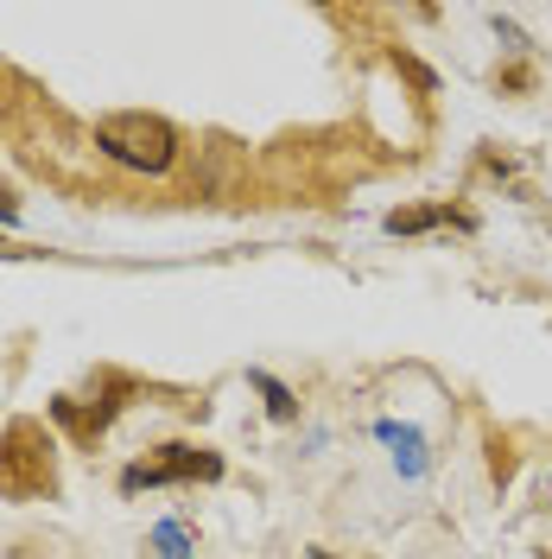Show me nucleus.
<instances>
[{
  "label": "nucleus",
  "instance_id": "nucleus-4",
  "mask_svg": "<svg viewBox=\"0 0 552 559\" xmlns=\"http://www.w3.org/2000/svg\"><path fill=\"white\" fill-rule=\"evenodd\" d=\"M166 484H223V452L216 445H197V439H166L146 457H134L121 471V496H140V489H166Z\"/></svg>",
  "mask_w": 552,
  "mask_h": 559
},
{
  "label": "nucleus",
  "instance_id": "nucleus-5",
  "mask_svg": "<svg viewBox=\"0 0 552 559\" xmlns=\"http://www.w3.org/2000/svg\"><path fill=\"white\" fill-rule=\"evenodd\" d=\"M439 223H457L464 236L477 229V210H464V204H400V210H387V236H425V229H439Z\"/></svg>",
  "mask_w": 552,
  "mask_h": 559
},
{
  "label": "nucleus",
  "instance_id": "nucleus-3",
  "mask_svg": "<svg viewBox=\"0 0 552 559\" xmlns=\"http://www.w3.org/2000/svg\"><path fill=\"white\" fill-rule=\"evenodd\" d=\"M96 146H103L115 166L146 178H166L184 153V134H178L166 115H146V108H115V115H96Z\"/></svg>",
  "mask_w": 552,
  "mask_h": 559
},
{
  "label": "nucleus",
  "instance_id": "nucleus-11",
  "mask_svg": "<svg viewBox=\"0 0 552 559\" xmlns=\"http://www.w3.org/2000/svg\"><path fill=\"white\" fill-rule=\"evenodd\" d=\"M547 559H552V554H547Z\"/></svg>",
  "mask_w": 552,
  "mask_h": 559
},
{
  "label": "nucleus",
  "instance_id": "nucleus-6",
  "mask_svg": "<svg viewBox=\"0 0 552 559\" xmlns=\"http://www.w3.org/2000/svg\"><path fill=\"white\" fill-rule=\"evenodd\" d=\"M248 388L267 401V414H274L279 426H292V419H299V394L279 382V376H267V369H248Z\"/></svg>",
  "mask_w": 552,
  "mask_h": 559
},
{
  "label": "nucleus",
  "instance_id": "nucleus-1",
  "mask_svg": "<svg viewBox=\"0 0 552 559\" xmlns=\"http://www.w3.org/2000/svg\"><path fill=\"white\" fill-rule=\"evenodd\" d=\"M140 394H146L140 376L103 362V369H89V388H83V394H51V401H45V414H51V426L64 432L76 452H96V445L108 439V426L128 414Z\"/></svg>",
  "mask_w": 552,
  "mask_h": 559
},
{
  "label": "nucleus",
  "instance_id": "nucleus-9",
  "mask_svg": "<svg viewBox=\"0 0 552 559\" xmlns=\"http://www.w3.org/2000/svg\"><path fill=\"white\" fill-rule=\"evenodd\" d=\"M0 223H20V191L0 178Z\"/></svg>",
  "mask_w": 552,
  "mask_h": 559
},
{
  "label": "nucleus",
  "instance_id": "nucleus-10",
  "mask_svg": "<svg viewBox=\"0 0 552 559\" xmlns=\"http://www.w3.org/2000/svg\"><path fill=\"white\" fill-rule=\"evenodd\" d=\"M311 559H331V554H311Z\"/></svg>",
  "mask_w": 552,
  "mask_h": 559
},
{
  "label": "nucleus",
  "instance_id": "nucleus-8",
  "mask_svg": "<svg viewBox=\"0 0 552 559\" xmlns=\"http://www.w3.org/2000/svg\"><path fill=\"white\" fill-rule=\"evenodd\" d=\"M540 76H533V64H502L495 70V90H508V96H527Z\"/></svg>",
  "mask_w": 552,
  "mask_h": 559
},
{
  "label": "nucleus",
  "instance_id": "nucleus-7",
  "mask_svg": "<svg viewBox=\"0 0 552 559\" xmlns=\"http://www.w3.org/2000/svg\"><path fill=\"white\" fill-rule=\"evenodd\" d=\"M515 432H502V426H489V477H495V484H508V477H515Z\"/></svg>",
  "mask_w": 552,
  "mask_h": 559
},
{
  "label": "nucleus",
  "instance_id": "nucleus-2",
  "mask_svg": "<svg viewBox=\"0 0 552 559\" xmlns=\"http://www.w3.org/2000/svg\"><path fill=\"white\" fill-rule=\"evenodd\" d=\"M58 439L45 432V419L13 414L0 426V496L7 502H58Z\"/></svg>",
  "mask_w": 552,
  "mask_h": 559
}]
</instances>
